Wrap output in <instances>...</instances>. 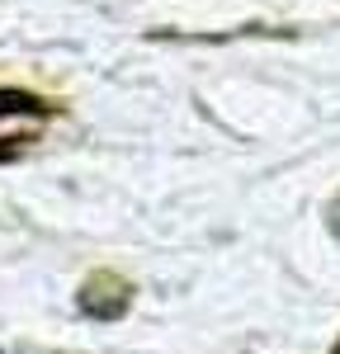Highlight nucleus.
I'll list each match as a JSON object with an SVG mask.
<instances>
[{"instance_id":"nucleus-1","label":"nucleus","mask_w":340,"mask_h":354,"mask_svg":"<svg viewBox=\"0 0 340 354\" xmlns=\"http://www.w3.org/2000/svg\"><path fill=\"white\" fill-rule=\"evenodd\" d=\"M0 354H5V350H0Z\"/></svg>"}]
</instances>
